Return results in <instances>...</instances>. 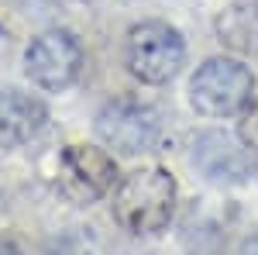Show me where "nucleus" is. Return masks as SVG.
I'll return each instance as SVG.
<instances>
[{"mask_svg": "<svg viewBox=\"0 0 258 255\" xmlns=\"http://www.w3.org/2000/svg\"><path fill=\"white\" fill-rule=\"evenodd\" d=\"M110 214L127 235H159L176 214V179L159 166L127 173L114 190Z\"/></svg>", "mask_w": 258, "mask_h": 255, "instance_id": "1", "label": "nucleus"}, {"mask_svg": "<svg viewBox=\"0 0 258 255\" xmlns=\"http://www.w3.org/2000/svg\"><path fill=\"white\" fill-rule=\"evenodd\" d=\"M255 93V76L238 59H207L189 79V104L203 118H234L241 114Z\"/></svg>", "mask_w": 258, "mask_h": 255, "instance_id": "2", "label": "nucleus"}, {"mask_svg": "<svg viewBox=\"0 0 258 255\" xmlns=\"http://www.w3.org/2000/svg\"><path fill=\"white\" fill-rule=\"evenodd\" d=\"M127 73L148 86H162L176 76L186 62V41L165 21H141L127 31L124 41Z\"/></svg>", "mask_w": 258, "mask_h": 255, "instance_id": "3", "label": "nucleus"}, {"mask_svg": "<svg viewBox=\"0 0 258 255\" xmlns=\"http://www.w3.org/2000/svg\"><path fill=\"white\" fill-rule=\"evenodd\" d=\"M162 135V118L152 104L131 97L110 100L97 114V138L117 156H141Z\"/></svg>", "mask_w": 258, "mask_h": 255, "instance_id": "4", "label": "nucleus"}, {"mask_svg": "<svg viewBox=\"0 0 258 255\" xmlns=\"http://www.w3.org/2000/svg\"><path fill=\"white\" fill-rule=\"evenodd\" d=\"M114 176L117 169H114L110 152L97 145H66L59 156V169H55L59 193L76 207L97 203L114 186Z\"/></svg>", "mask_w": 258, "mask_h": 255, "instance_id": "5", "label": "nucleus"}, {"mask_svg": "<svg viewBox=\"0 0 258 255\" xmlns=\"http://www.w3.org/2000/svg\"><path fill=\"white\" fill-rule=\"evenodd\" d=\"M24 73H28V79L38 90H48V93L69 90L83 73L80 41L69 31H62V28L38 35L28 45V52H24Z\"/></svg>", "mask_w": 258, "mask_h": 255, "instance_id": "6", "label": "nucleus"}, {"mask_svg": "<svg viewBox=\"0 0 258 255\" xmlns=\"http://www.w3.org/2000/svg\"><path fill=\"white\" fill-rule=\"evenodd\" d=\"M189 156H193V166L210 183H244L255 169L251 148L227 131H200L193 138Z\"/></svg>", "mask_w": 258, "mask_h": 255, "instance_id": "7", "label": "nucleus"}, {"mask_svg": "<svg viewBox=\"0 0 258 255\" xmlns=\"http://www.w3.org/2000/svg\"><path fill=\"white\" fill-rule=\"evenodd\" d=\"M45 121H48V111L38 97L21 90H4L0 93V148H18L24 141L38 138Z\"/></svg>", "mask_w": 258, "mask_h": 255, "instance_id": "8", "label": "nucleus"}, {"mask_svg": "<svg viewBox=\"0 0 258 255\" xmlns=\"http://www.w3.org/2000/svg\"><path fill=\"white\" fill-rule=\"evenodd\" d=\"M224 48L238 56H258V0H231L214 21Z\"/></svg>", "mask_w": 258, "mask_h": 255, "instance_id": "9", "label": "nucleus"}, {"mask_svg": "<svg viewBox=\"0 0 258 255\" xmlns=\"http://www.w3.org/2000/svg\"><path fill=\"white\" fill-rule=\"evenodd\" d=\"M52 255H103V248L93 241L90 228H86V231H83V228H73V235H66V238L55 241V252Z\"/></svg>", "mask_w": 258, "mask_h": 255, "instance_id": "10", "label": "nucleus"}, {"mask_svg": "<svg viewBox=\"0 0 258 255\" xmlns=\"http://www.w3.org/2000/svg\"><path fill=\"white\" fill-rule=\"evenodd\" d=\"M238 138L248 145V148H251V152H258V97H251V104L241 111Z\"/></svg>", "mask_w": 258, "mask_h": 255, "instance_id": "11", "label": "nucleus"}, {"mask_svg": "<svg viewBox=\"0 0 258 255\" xmlns=\"http://www.w3.org/2000/svg\"><path fill=\"white\" fill-rule=\"evenodd\" d=\"M238 255H258V235L244 238V241H241V248H238Z\"/></svg>", "mask_w": 258, "mask_h": 255, "instance_id": "12", "label": "nucleus"}, {"mask_svg": "<svg viewBox=\"0 0 258 255\" xmlns=\"http://www.w3.org/2000/svg\"><path fill=\"white\" fill-rule=\"evenodd\" d=\"M0 255H21L14 241H0Z\"/></svg>", "mask_w": 258, "mask_h": 255, "instance_id": "13", "label": "nucleus"}, {"mask_svg": "<svg viewBox=\"0 0 258 255\" xmlns=\"http://www.w3.org/2000/svg\"><path fill=\"white\" fill-rule=\"evenodd\" d=\"M0 207H4V196H0Z\"/></svg>", "mask_w": 258, "mask_h": 255, "instance_id": "14", "label": "nucleus"}]
</instances>
